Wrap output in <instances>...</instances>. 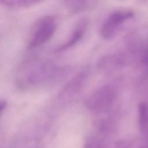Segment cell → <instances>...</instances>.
Masks as SVG:
<instances>
[{
	"instance_id": "cell-1",
	"label": "cell",
	"mask_w": 148,
	"mask_h": 148,
	"mask_svg": "<svg viewBox=\"0 0 148 148\" xmlns=\"http://www.w3.org/2000/svg\"><path fill=\"white\" fill-rule=\"evenodd\" d=\"M57 28L56 18L51 15L41 17L35 24L29 38L28 47L30 49L39 47L49 41Z\"/></svg>"
},
{
	"instance_id": "cell-2",
	"label": "cell",
	"mask_w": 148,
	"mask_h": 148,
	"mask_svg": "<svg viewBox=\"0 0 148 148\" xmlns=\"http://www.w3.org/2000/svg\"><path fill=\"white\" fill-rule=\"evenodd\" d=\"M132 16V12L129 10H119L113 12L102 24L99 30L101 36L105 40L112 39L121 25Z\"/></svg>"
},
{
	"instance_id": "cell-3",
	"label": "cell",
	"mask_w": 148,
	"mask_h": 148,
	"mask_svg": "<svg viewBox=\"0 0 148 148\" xmlns=\"http://www.w3.org/2000/svg\"><path fill=\"white\" fill-rule=\"evenodd\" d=\"M115 96L113 88L109 85L103 86L95 91L86 102L87 108L93 112H102L112 103Z\"/></svg>"
},
{
	"instance_id": "cell-4",
	"label": "cell",
	"mask_w": 148,
	"mask_h": 148,
	"mask_svg": "<svg viewBox=\"0 0 148 148\" xmlns=\"http://www.w3.org/2000/svg\"><path fill=\"white\" fill-rule=\"evenodd\" d=\"M88 24L89 21L87 18H82L79 20L66 40L57 47L56 51L61 52L75 46L82 39L88 28Z\"/></svg>"
},
{
	"instance_id": "cell-5",
	"label": "cell",
	"mask_w": 148,
	"mask_h": 148,
	"mask_svg": "<svg viewBox=\"0 0 148 148\" xmlns=\"http://www.w3.org/2000/svg\"><path fill=\"white\" fill-rule=\"evenodd\" d=\"M45 0H0L1 4L10 8H27Z\"/></svg>"
},
{
	"instance_id": "cell-6",
	"label": "cell",
	"mask_w": 148,
	"mask_h": 148,
	"mask_svg": "<svg viewBox=\"0 0 148 148\" xmlns=\"http://www.w3.org/2000/svg\"><path fill=\"white\" fill-rule=\"evenodd\" d=\"M84 74L78 75L76 77H75L72 82L69 83V84L66 87L65 92L69 94L75 93V92L77 91L78 89H79L80 87L82 85V82L84 80Z\"/></svg>"
},
{
	"instance_id": "cell-7",
	"label": "cell",
	"mask_w": 148,
	"mask_h": 148,
	"mask_svg": "<svg viewBox=\"0 0 148 148\" xmlns=\"http://www.w3.org/2000/svg\"><path fill=\"white\" fill-rule=\"evenodd\" d=\"M65 2L72 3L73 4L75 3V8L73 9V10H77L84 6L86 4V0H64Z\"/></svg>"
},
{
	"instance_id": "cell-8",
	"label": "cell",
	"mask_w": 148,
	"mask_h": 148,
	"mask_svg": "<svg viewBox=\"0 0 148 148\" xmlns=\"http://www.w3.org/2000/svg\"><path fill=\"white\" fill-rule=\"evenodd\" d=\"M85 146L86 148H101V145L98 140L94 139H90L88 140Z\"/></svg>"
}]
</instances>
